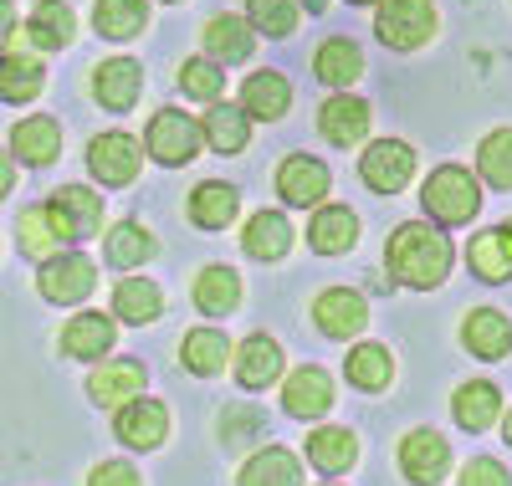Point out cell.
I'll use <instances>...</instances> for the list:
<instances>
[{
    "label": "cell",
    "mask_w": 512,
    "mask_h": 486,
    "mask_svg": "<svg viewBox=\"0 0 512 486\" xmlns=\"http://www.w3.org/2000/svg\"><path fill=\"white\" fill-rule=\"evenodd\" d=\"M384 261H390V272L405 287H441L446 272H451V241L431 226V220H410V226H400L390 236Z\"/></svg>",
    "instance_id": "obj_1"
},
{
    "label": "cell",
    "mask_w": 512,
    "mask_h": 486,
    "mask_svg": "<svg viewBox=\"0 0 512 486\" xmlns=\"http://www.w3.org/2000/svg\"><path fill=\"white\" fill-rule=\"evenodd\" d=\"M420 205H425V215H431V220H441V226H466V220L482 210V185L472 180V169L441 164L431 180H425Z\"/></svg>",
    "instance_id": "obj_2"
},
{
    "label": "cell",
    "mask_w": 512,
    "mask_h": 486,
    "mask_svg": "<svg viewBox=\"0 0 512 486\" xmlns=\"http://www.w3.org/2000/svg\"><path fill=\"white\" fill-rule=\"evenodd\" d=\"M374 31H379L384 47L410 52V47H420V41H431L436 6H431V0H384L379 16H374Z\"/></svg>",
    "instance_id": "obj_3"
},
{
    "label": "cell",
    "mask_w": 512,
    "mask_h": 486,
    "mask_svg": "<svg viewBox=\"0 0 512 486\" xmlns=\"http://www.w3.org/2000/svg\"><path fill=\"white\" fill-rule=\"evenodd\" d=\"M98 272H93V261L82 256V251H62V256H47V267H41L36 287L47 302H82L93 292Z\"/></svg>",
    "instance_id": "obj_4"
},
{
    "label": "cell",
    "mask_w": 512,
    "mask_h": 486,
    "mask_svg": "<svg viewBox=\"0 0 512 486\" xmlns=\"http://www.w3.org/2000/svg\"><path fill=\"white\" fill-rule=\"evenodd\" d=\"M200 139H205V123H195V118H185L175 108H164L149 123V154L159 164H190L195 149H200Z\"/></svg>",
    "instance_id": "obj_5"
},
{
    "label": "cell",
    "mask_w": 512,
    "mask_h": 486,
    "mask_svg": "<svg viewBox=\"0 0 512 486\" xmlns=\"http://www.w3.org/2000/svg\"><path fill=\"white\" fill-rule=\"evenodd\" d=\"M359 174H364V185H369V190L395 195V190H405V185H410V174H415V154H410V144H400V139H379V144H369V149H364Z\"/></svg>",
    "instance_id": "obj_6"
},
{
    "label": "cell",
    "mask_w": 512,
    "mask_h": 486,
    "mask_svg": "<svg viewBox=\"0 0 512 486\" xmlns=\"http://www.w3.org/2000/svg\"><path fill=\"white\" fill-rule=\"evenodd\" d=\"M47 210H52V226L62 231V241H88L103 226V200L82 185H62Z\"/></svg>",
    "instance_id": "obj_7"
},
{
    "label": "cell",
    "mask_w": 512,
    "mask_h": 486,
    "mask_svg": "<svg viewBox=\"0 0 512 486\" xmlns=\"http://www.w3.org/2000/svg\"><path fill=\"white\" fill-rule=\"evenodd\" d=\"M328 185H333V174H328V164L323 159H313V154H292V159H282V169H277V195L287 200V205H318L323 195H328Z\"/></svg>",
    "instance_id": "obj_8"
},
{
    "label": "cell",
    "mask_w": 512,
    "mask_h": 486,
    "mask_svg": "<svg viewBox=\"0 0 512 486\" xmlns=\"http://www.w3.org/2000/svg\"><path fill=\"white\" fill-rule=\"evenodd\" d=\"M451 466V446L436 435V430H410L405 446H400V471L415 481V486H436Z\"/></svg>",
    "instance_id": "obj_9"
},
{
    "label": "cell",
    "mask_w": 512,
    "mask_h": 486,
    "mask_svg": "<svg viewBox=\"0 0 512 486\" xmlns=\"http://www.w3.org/2000/svg\"><path fill=\"white\" fill-rule=\"evenodd\" d=\"M313 323H318L328 338H354V333L369 328V307H364V297L349 292V287H328V292L313 302Z\"/></svg>",
    "instance_id": "obj_10"
},
{
    "label": "cell",
    "mask_w": 512,
    "mask_h": 486,
    "mask_svg": "<svg viewBox=\"0 0 512 486\" xmlns=\"http://www.w3.org/2000/svg\"><path fill=\"white\" fill-rule=\"evenodd\" d=\"M139 164H144V154H139V144L128 134H103V139L88 144V169H93V180H103V185H128L139 174Z\"/></svg>",
    "instance_id": "obj_11"
},
{
    "label": "cell",
    "mask_w": 512,
    "mask_h": 486,
    "mask_svg": "<svg viewBox=\"0 0 512 486\" xmlns=\"http://www.w3.org/2000/svg\"><path fill=\"white\" fill-rule=\"evenodd\" d=\"M139 87H144V67H139L134 57H113V62H103V67L93 72V93H98V103L113 108V113L134 108V103H139Z\"/></svg>",
    "instance_id": "obj_12"
},
{
    "label": "cell",
    "mask_w": 512,
    "mask_h": 486,
    "mask_svg": "<svg viewBox=\"0 0 512 486\" xmlns=\"http://www.w3.org/2000/svg\"><path fill=\"white\" fill-rule=\"evenodd\" d=\"M318 128H323V139H328V144L349 149V144H359V139L369 134V103H364V98H349V93H338V98L323 103Z\"/></svg>",
    "instance_id": "obj_13"
},
{
    "label": "cell",
    "mask_w": 512,
    "mask_h": 486,
    "mask_svg": "<svg viewBox=\"0 0 512 486\" xmlns=\"http://www.w3.org/2000/svg\"><path fill=\"white\" fill-rule=\"evenodd\" d=\"M328 405H333V384L323 369H297L282 389V410L297 420H318V415H328Z\"/></svg>",
    "instance_id": "obj_14"
},
{
    "label": "cell",
    "mask_w": 512,
    "mask_h": 486,
    "mask_svg": "<svg viewBox=\"0 0 512 486\" xmlns=\"http://www.w3.org/2000/svg\"><path fill=\"white\" fill-rule=\"evenodd\" d=\"M164 430H169V410L154 405V400H134V405L118 410V440L134 451H154L164 440Z\"/></svg>",
    "instance_id": "obj_15"
},
{
    "label": "cell",
    "mask_w": 512,
    "mask_h": 486,
    "mask_svg": "<svg viewBox=\"0 0 512 486\" xmlns=\"http://www.w3.org/2000/svg\"><path fill=\"white\" fill-rule=\"evenodd\" d=\"M88 389H93V400H98L103 410H123V405H134V394L144 389V364H134V359L103 364V369L88 379Z\"/></svg>",
    "instance_id": "obj_16"
},
{
    "label": "cell",
    "mask_w": 512,
    "mask_h": 486,
    "mask_svg": "<svg viewBox=\"0 0 512 486\" xmlns=\"http://www.w3.org/2000/svg\"><path fill=\"white\" fill-rule=\"evenodd\" d=\"M11 149H16V159L21 164H52L57 154H62V123L57 118H26V123H16L11 128Z\"/></svg>",
    "instance_id": "obj_17"
},
{
    "label": "cell",
    "mask_w": 512,
    "mask_h": 486,
    "mask_svg": "<svg viewBox=\"0 0 512 486\" xmlns=\"http://www.w3.org/2000/svg\"><path fill=\"white\" fill-rule=\"evenodd\" d=\"M308 241H313V251H323V256L349 251V246L359 241V215H354L349 205H323V210L308 220Z\"/></svg>",
    "instance_id": "obj_18"
},
{
    "label": "cell",
    "mask_w": 512,
    "mask_h": 486,
    "mask_svg": "<svg viewBox=\"0 0 512 486\" xmlns=\"http://www.w3.org/2000/svg\"><path fill=\"white\" fill-rule=\"evenodd\" d=\"M113 338H118V328L103 313H82L62 328V353L67 359H103V353L113 348Z\"/></svg>",
    "instance_id": "obj_19"
},
{
    "label": "cell",
    "mask_w": 512,
    "mask_h": 486,
    "mask_svg": "<svg viewBox=\"0 0 512 486\" xmlns=\"http://www.w3.org/2000/svg\"><path fill=\"white\" fill-rule=\"evenodd\" d=\"M277 374H282V348H277L267 333H256V338H246V343L236 348V379H241L246 389H267Z\"/></svg>",
    "instance_id": "obj_20"
},
{
    "label": "cell",
    "mask_w": 512,
    "mask_h": 486,
    "mask_svg": "<svg viewBox=\"0 0 512 486\" xmlns=\"http://www.w3.org/2000/svg\"><path fill=\"white\" fill-rule=\"evenodd\" d=\"M461 338L477 359H502V353H512V323L497 313V307H477V313L466 318Z\"/></svg>",
    "instance_id": "obj_21"
},
{
    "label": "cell",
    "mask_w": 512,
    "mask_h": 486,
    "mask_svg": "<svg viewBox=\"0 0 512 486\" xmlns=\"http://www.w3.org/2000/svg\"><path fill=\"white\" fill-rule=\"evenodd\" d=\"M241 246H246V256H256V261H282V256H287V246H292V226H287V215H282V210H262V215H251V226H246Z\"/></svg>",
    "instance_id": "obj_22"
},
{
    "label": "cell",
    "mask_w": 512,
    "mask_h": 486,
    "mask_svg": "<svg viewBox=\"0 0 512 486\" xmlns=\"http://www.w3.org/2000/svg\"><path fill=\"white\" fill-rule=\"evenodd\" d=\"M287 103H292V87H287L282 72H256V77H246V87H241V108H246L251 118L277 123V118L287 113Z\"/></svg>",
    "instance_id": "obj_23"
},
{
    "label": "cell",
    "mask_w": 512,
    "mask_h": 486,
    "mask_svg": "<svg viewBox=\"0 0 512 486\" xmlns=\"http://www.w3.org/2000/svg\"><path fill=\"white\" fill-rule=\"evenodd\" d=\"M251 21H241V16H216V21H210L205 26V52H210V62H246L251 57V47H256V41H251Z\"/></svg>",
    "instance_id": "obj_24"
},
{
    "label": "cell",
    "mask_w": 512,
    "mask_h": 486,
    "mask_svg": "<svg viewBox=\"0 0 512 486\" xmlns=\"http://www.w3.org/2000/svg\"><path fill=\"white\" fill-rule=\"evenodd\" d=\"M41 93V62L31 52H21V36L11 31L6 41V77H0V98L6 103H26Z\"/></svg>",
    "instance_id": "obj_25"
},
{
    "label": "cell",
    "mask_w": 512,
    "mask_h": 486,
    "mask_svg": "<svg viewBox=\"0 0 512 486\" xmlns=\"http://www.w3.org/2000/svg\"><path fill=\"white\" fill-rule=\"evenodd\" d=\"M451 410H456V425H461V430H487V425L497 420V410H502V394H497V384L472 379V384L456 389Z\"/></svg>",
    "instance_id": "obj_26"
},
{
    "label": "cell",
    "mask_w": 512,
    "mask_h": 486,
    "mask_svg": "<svg viewBox=\"0 0 512 486\" xmlns=\"http://www.w3.org/2000/svg\"><path fill=\"white\" fill-rule=\"evenodd\" d=\"M466 267H472L482 282H507L512 277V236L507 231H482L472 246H466Z\"/></svg>",
    "instance_id": "obj_27"
},
{
    "label": "cell",
    "mask_w": 512,
    "mask_h": 486,
    "mask_svg": "<svg viewBox=\"0 0 512 486\" xmlns=\"http://www.w3.org/2000/svg\"><path fill=\"white\" fill-rule=\"evenodd\" d=\"M313 72L328 87H349L364 72V57H359V47H354L349 36H328L323 47H318V57H313Z\"/></svg>",
    "instance_id": "obj_28"
},
{
    "label": "cell",
    "mask_w": 512,
    "mask_h": 486,
    "mask_svg": "<svg viewBox=\"0 0 512 486\" xmlns=\"http://www.w3.org/2000/svg\"><path fill=\"white\" fill-rule=\"evenodd\" d=\"M241 486H303V466H297V456L282 451V446L256 451L241 466Z\"/></svg>",
    "instance_id": "obj_29"
},
{
    "label": "cell",
    "mask_w": 512,
    "mask_h": 486,
    "mask_svg": "<svg viewBox=\"0 0 512 486\" xmlns=\"http://www.w3.org/2000/svg\"><path fill=\"white\" fill-rule=\"evenodd\" d=\"M246 139H251L246 108H236V103H210V113H205V144L216 149V154H241Z\"/></svg>",
    "instance_id": "obj_30"
},
{
    "label": "cell",
    "mask_w": 512,
    "mask_h": 486,
    "mask_svg": "<svg viewBox=\"0 0 512 486\" xmlns=\"http://www.w3.org/2000/svg\"><path fill=\"white\" fill-rule=\"evenodd\" d=\"M236 302H241V277H236L231 267H205V272L195 277V307H200V313L226 318Z\"/></svg>",
    "instance_id": "obj_31"
},
{
    "label": "cell",
    "mask_w": 512,
    "mask_h": 486,
    "mask_svg": "<svg viewBox=\"0 0 512 486\" xmlns=\"http://www.w3.org/2000/svg\"><path fill=\"white\" fill-rule=\"evenodd\" d=\"M190 220L200 231H226L231 220H236V190L221 185V180H210L190 195Z\"/></svg>",
    "instance_id": "obj_32"
},
{
    "label": "cell",
    "mask_w": 512,
    "mask_h": 486,
    "mask_svg": "<svg viewBox=\"0 0 512 486\" xmlns=\"http://www.w3.org/2000/svg\"><path fill=\"white\" fill-rule=\"evenodd\" d=\"M144 21H149L144 0H98V6H93V26H98V36H108V41L139 36Z\"/></svg>",
    "instance_id": "obj_33"
},
{
    "label": "cell",
    "mask_w": 512,
    "mask_h": 486,
    "mask_svg": "<svg viewBox=\"0 0 512 486\" xmlns=\"http://www.w3.org/2000/svg\"><path fill=\"white\" fill-rule=\"evenodd\" d=\"M113 313L123 318V323H154L159 313H164V297H159V287L154 282H139V277H128V282H118L113 287Z\"/></svg>",
    "instance_id": "obj_34"
},
{
    "label": "cell",
    "mask_w": 512,
    "mask_h": 486,
    "mask_svg": "<svg viewBox=\"0 0 512 486\" xmlns=\"http://www.w3.org/2000/svg\"><path fill=\"white\" fill-rule=\"evenodd\" d=\"M354 456H359V440H354L349 430H313V435H308V461H313L318 471H328V476L349 471Z\"/></svg>",
    "instance_id": "obj_35"
},
{
    "label": "cell",
    "mask_w": 512,
    "mask_h": 486,
    "mask_svg": "<svg viewBox=\"0 0 512 486\" xmlns=\"http://www.w3.org/2000/svg\"><path fill=\"white\" fill-rule=\"evenodd\" d=\"M72 31H77V21H72V11H67V0H41V6H36V16H31V41H36V47H67V41H72Z\"/></svg>",
    "instance_id": "obj_36"
},
{
    "label": "cell",
    "mask_w": 512,
    "mask_h": 486,
    "mask_svg": "<svg viewBox=\"0 0 512 486\" xmlns=\"http://www.w3.org/2000/svg\"><path fill=\"white\" fill-rule=\"evenodd\" d=\"M344 374H349V384H359V389H384V384H390V374H395L390 348H379V343H359V348L349 353Z\"/></svg>",
    "instance_id": "obj_37"
},
{
    "label": "cell",
    "mask_w": 512,
    "mask_h": 486,
    "mask_svg": "<svg viewBox=\"0 0 512 486\" xmlns=\"http://www.w3.org/2000/svg\"><path fill=\"white\" fill-rule=\"evenodd\" d=\"M226 359H231L226 333H216V328H195V333L185 338V369H195V374H221Z\"/></svg>",
    "instance_id": "obj_38"
},
{
    "label": "cell",
    "mask_w": 512,
    "mask_h": 486,
    "mask_svg": "<svg viewBox=\"0 0 512 486\" xmlns=\"http://www.w3.org/2000/svg\"><path fill=\"white\" fill-rule=\"evenodd\" d=\"M477 169H482V180H487V185L512 190V128H497V134L482 139V149H477Z\"/></svg>",
    "instance_id": "obj_39"
},
{
    "label": "cell",
    "mask_w": 512,
    "mask_h": 486,
    "mask_svg": "<svg viewBox=\"0 0 512 486\" xmlns=\"http://www.w3.org/2000/svg\"><path fill=\"white\" fill-rule=\"evenodd\" d=\"M16 241L26 256H52L62 246V231L52 226V210H26L21 226H16Z\"/></svg>",
    "instance_id": "obj_40"
},
{
    "label": "cell",
    "mask_w": 512,
    "mask_h": 486,
    "mask_svg": "<svg viewBox=\"0 0 512 486\" xmlns=\"http://www.w3.org/2000/svg\"><path fill=\"white\" fill-rule=\"evenodd\" d=\"M103 246H108L113 267H139V261H149V251H154V241H149L144 226H113Z\"/></svg>",
    "instance_id": "obj_41"
},
{
    "label": "cell",
    "mask_w": 512,
    "mask_h": 486,
    "mask_svg": "<svg viewBox=\"0 0 512 486\" xmlns=\"http://www.w3.org/2000/svg\"><path fill=\"white\" fill-rule=\"evenodd\" d=\"M246 21L267 36H292L297 26V0H246Z\"/></svg>",
    "instance_id": "obj_42"
},
{
    "label": "cell",
    "mask_w": 512,
    "mask_h": 486,
    "mask_svg": "<svg viewBox=\"0 0 512 486\" xmlns=\"http://www.w3.org/2000/svg\"><path fill=\"white\" fill-rule=\"evenodd\" d=\"M221 67L216 62H185L180 67V87L190 98H205V103H221Z\"/></svg>",
    "instance_id": "obj_43"
},
{
    "label": "cell",
    "mask_w": 512,
    "mask_h": 486,
    "mask_svg": "<svg viewBox=\"0 0 512 486\" xmlns=\"http://www.w3.org/2000/svg\"><path fill=\"white\" fill-rule=\"evenodd\" d=\"M461 486H512V476H507V466H502V461L477 456L472 466L461 471Z\"/></svg>",
    "instance_id": "obj_44"
},
{
    "label": "cell",
    "mask_w": 512,
    "mask_h": 486,
    "mask_svg": "<svg viewBox=\"0 0 512 486\" xmlns=\"http://www.w3.org/2000/svg\"><path fill=\"white\" fill-rule=\"evenodd\" d=\"M88 486H144V481H139V471L128 466V461H103V466L88 476Z\"/></svg>",
    "instance_id": "obj_45"
},
{
    "label": "cell",
    "mask_w": 512,
    "mask_h": 486,
    "mask_svg": "<svg viewBox=\"0 0 512 486\" xmlns=\"http://www.w3.org/2000/svg\"><path fill=\"white\" fill-rule=\"evenodd\" d=\"M303 6H308V11L318 16V11H328V0H303Z\"/></svg>",
    "instance_id": "obj_46"
},
{
    "label": "cell",
    "mask_w": 512,
    "mask_h": 486,
    "mask_svg": "<svg viewBox=\"0 0 512 486\" xmlns=\"http://www.w3.org/2000/svg\"><path fill=\"white\" fill-rule=\"evenodd\" d=\"M502 435H507V446H512V410H507V420H502Z\"/></svg>",
    "instance_id": "obj_47"
},
{
    "label": "cell",
    "mask_w": 512,
    "mask_h": 486,
    "mask_svg": "<svg viewBox=\"0 0 512 486\" xmlns=\"http://www.w3.org/2000/svg\"><path fill=\"white\" fill-rule=\"evenodd\" d=\"M354 6H374V0H354Z\"/></svg>",
    "instance_id": "obj_48"
},
{
    "label": "cell",
    "mask_w": 512,
    "mask_h": 486,
    "mask_svg": "<svg viewBox=\"0 0 512 486\" xmlns=\"http://www.w3.org/2000/svg\"><path fill=\"white\" fill-rule=\"evenodd\" d=\"M502 231H507V236H512V220H507V226H502Z\"/></svg>",
    "instance_id": "obj_49"
}]
</instances>
